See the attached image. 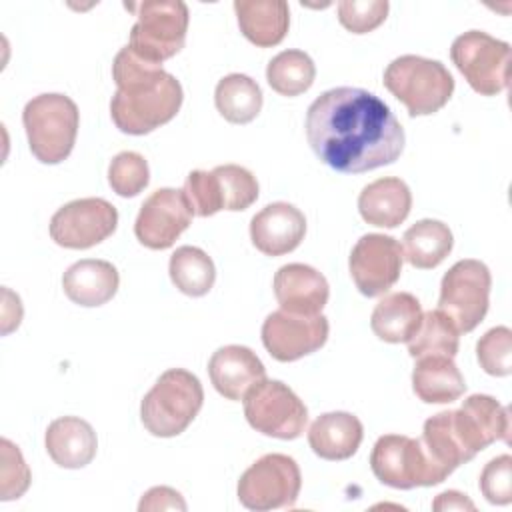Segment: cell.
<instances>
[{
	"mask_svg": "<svg viewBox=\"0 0 512 512\" xmlns=\"http://www.w3.org/2000/svg\"><path fill=\"white\" fill-rule=\"evenodd\" d=\"M306 140L322 164L360 174L396 162L406 136L390 106L376 94L338 86L310 104Z\"/></svg>",
	"mask_w": 512,
	"mask_h": 512,
	"instance_id": "obj_1",
	"label": "cell"
},
{
	"mask_svg": "<svg viewBox=\"0 0 512 512\" xmlns=\"http://www.w3.org/2000/svg\"><path fill=\"white\" fill-rule=\"evenodd\" d=\"M118 86L110 100V116L124 134L142 136L170 122L184 100L180 82L162 66L142 60L124 46L112 62Z\"/></svg>",
	"mask_w": 512,
	"mask_h": 512,
	"instance_id": "obj_2",
	"label": "cell"
},
{
	"mask_svg": "<svg viewBox=\"0 0 512 512\" xmlns=\"http://www.w3.org/2000/svg\"><path fill=\"white\" fill-rule=\"evenodd\" d=\"M204 404V390L200 380L184 370L170 368L140 404V420L152 436L172 438L182 434L198 416Z\"/></svg>",
	"mask_w": 512,
	"mask_h": 512,
	"instance_id": "obj_3",
	"label": "cell"
},
{
	"mask_svg": "<svg viewBox=\"0 0 512 512\" xmlns=\"http://www.w3.org/2000/svg\"><path fill=\"white\" fill-rule=\"evenodd\" d=\"M30 152L42 164L66 160L74 148L80 112L72 98L64 94H40L22 112Z\"/></svg>",
	"mask_w": 512,
	"mask_h": 512,
	"instance_id": "obj_4",
	"label": "cell"
},
{
	"mask_svg": "<svg viewBox=\"0 0 512 512\" xmlns=\"http://www.w3.org/2000/svg\"><path fill=\"white\" fill-rule=\"evenodd\" d=\"M384 86L406 106L410 116H428L448 104L454 78L440 60L404 54L384 70Z\"/></svg>",
	"mask_w": 512,
	"mask_h": 512,
	"instance_id": "obj_5",
	"label": "cell"
},
{
	"mask_svg": "<svg viewBox=\"0 0 512 512\" xmlns=\"http://www.w3.org/2000/svg\"><path fill=\"white\" fill-rule=\"evenodd\" d=\"M128 8L138 16L128 44L136 56L162 66L184 48L190 16L182 0H146Z\"/></svg>",
	"mask_w": 512,
	"mask_h": 512,
	"instance_id": "obj_6",
	"label": "cell"
},
{
	"mask_svg": "<svg viewBox=\"0 0 512 512\" xmlns=\"http://www.w3.org/2000/svg\"><path fill=\"white\" fill-rule=\"evenodd\" d=\"M184 196L196 216H212L220 210H246L258 198L256 176L238 164H222L214 170H192L184 182Z\"/></svg>",
	"mask_w": 512,
	"mask_h": 512,
	"instance_id": "obj_7",
	"label": "cell"
},
{
	"mask_svg": "<svg viewBox=\"0 0 512 512\" xmlns=\"http://www.w3.org/2000/svg\"><path fill=\"white\" fill-rule=\"evenodd\" d=\"M370 468L382 484L398 490L436 486L448 478V474L432 462L420 438L404 434L380 436L370 454Z\"/></svg>",
	"mask_w": 512,
	"mask_h": 512,
	"instance_id": "obj_8",
	"label": "cell"
},
{
	"mask_svg": "<svg viewBox=\"0 0 512 512\" xmlns=\"http://www.w3.org/2000/svg\"><path fill=\"white\" fill-rule=\"evenodd\" d=\"M450 58L474 92L482 96H496L508 88V42L496 40L482 30H468L452 42Z\"/></svg>",
	"mask_w": 512,
	"mask_h": 512,
	"instance_id": "obj_9",
	"label": "cell"
},
{
	"mask_svg": "<svg viewBox=\"0 0 512 512\" xmlns=\"http://www.w3.org/2000/svg\"><path fill=\"white\" fill-rule=\"evenodd\" d=\"M492 276L484 262L458 260L440 282L438 310L444 312L458 332H472L490 306Z\"/></svg>",
	"mask_w": 512,
	"mask_h": 512,
	"instance_id": "obj_10",
	"label": "cell"
},
{
	"mask_svg": "<svg viewBox=\"0 0 512 512\" xmlns=\"http://www.w3.org/2000/svg\"><path fill=\"white\" fill-rule=\"evenodd\" d=\"M302 486L300 468L286 454H264L238 480V500L244 508L264 512L292 508Z\"/></svg>",
	"mask_w": 512,
	"mask_h": 512,
	"instance_id": "obj_11",
	"label": "cell"
},
{
	"mask_svg": "<svg viewBox=\"0 0 512 512\" xmlns=\"http://www.w3.org/2000/svg\"><path fill=\"white\" fill-rule=\"evenodd\" d=\"M244 416L256 432L280 440L302 436L308 422V410L294 390L280 380L266 378L246 392Z\"/></svg>",
	"mask_w": 512,
	"mask_h": 512,
	"instance_id": "obj_12",
	"label": "cell"
},
{
	"mask_svg": "<svg viewBox=\"0 0 512 512\" xmlns=\"http://www.w3.org/2000/svg\"><path fill=\"white\" fill-rule=\"evenodd\" d=\"M118 210L104 198H78L58 208L50 220V238L72 250L100 244L114 234Z\"/></svg>",
	"mask_w": 512,
	"mask_h": 512,
	"instance_id": "obj_13",
	"label": "cell"
},
{
	"mask_svg": "<svg viewBox=\"0 0 512 512\" xmlns=\"http://www.w3.org/2000/svg\"><path fill=\"white\" fill-rule=\"evenodd\" d=\"M404 252L396 238L386 234L362 236L350 252V276L360 294L374 298L388 292L402 274Z\"/></svg>",
	"mask_w": 512,
	"mask_h": 512,
	"instance_id": "obj_14",
	"label": "cell"
},
{
	"mask_svg": "<svg viewBox=\"0 0 512 512\" xmlns=\"http://www.w3.org/2000/svg\"><path fill=\"white\" fill-rule=\"evenodd\" d=\"M328 332L330 324L324 314L298 316L276 310L262 324V344L278 362H294L322 348Z\"/></svg>",
	"mask_w": 512,
	"mask_h": 512,
	"instance_id": "obj_15",
	"label": "cell"
},
{
	"mask_svg": "<svg viewBox=\"0 0 512 512\" xmlns=\"http://www.w3.org/2000/svg\"><path fill=\"white\" fill-rule=\"evenodd\" d=\"M192 216L184 190L160 188L142 202L134 222V234L142 246L164 250L190 226Z\"/></svg>",
	"mask_w": 512,
	"mask_h": 512,
	"instance_id": "obj_16",
	"label": "cell"
},
{
	"mask_svg": "<svg viewBox=\"0 0 512 512\" xmlns=\"http://www.w3.org/2000/svg\"><path fill=\"white\" fill-rule=\"evenodd\" d=\"M454 428L474 458L492 442H510V414L496 398L488 394H472L458 410H452Z\"/></svg>",
	"mask_w": 512,
	"mask_h": 512,
	"instance_id": "obj_17",
	"label": "cell"
},
{
	"mask_svg": "<svg viewBox=\"0 0 512 512\" xmlns=\"http://www.w3.org/2000/svg\"><path fill=\"white\" fill-rule=\"evenodd\" d=\"M304 234L306 218L288 202H272L250 220V240L266 256H282L296 250Z\"/></svg>",
	"mask_w": 512,
	"mask_h": 512,
	"instance_id": "obj_18",
	"label": "cell"
},
{
	"mask_svg": "<svg viewBox=\"0 0 512 512\" xmlns=\"http://www.w3.org/2000/svg\"><path fill=\"white\" fill-rule=\"evenodd\" d=\"M272 288L280 310L298 316H318L330 296L326 278L316 268L298 262L278 268Z\"/></svg>",
	"mask_w": 512,
	"mask_h": 512,
	"instance_id": "obj_19",
	"label": "cell"
},
{
	"mask_svg": "<svg viewBox=\"0 0 512 512\" xmlns=\"http://www.w3.org/2000/svg\"><path fill=\"white\" fill-rule=\"evenodd\" d=\"M208 374L220 396L228 400H244L246 392L266 378V368L250 348L228 344L210 356Z\"/></svg>",
	"mask_w": 512,
	"mask_h": 512,
	"instance_id": "obj_20",
	"label": "cell"
},
{
	"mask_svg": "<svg viewBox=\"0 0 512 512\" xmlns=\"http://www.w3.org/2000/svg\"><path fill=\"white\" fill-rule=\"evenodd\" d=\"M46 452L60 468H84L98 450L94 428L78 416H62L48 424L44 436Z\"/></svg>",
	"mask_w": 512,
	"mask_h": 512,
	"instance_id": "obj_21",
	"label": "cell"
},
{
	"mask_svg": "<svg viewBox=\"0 0 512 512\" xmlns=\"http://www.w3.org/2000/svg\"><path fill=\"white\" fill-rule=\"evenodd\" d=\"M120 276L112 262L86 258L74 262L62 276L64 294L78 306L94 308L114 298Z\"/></svg>",
	"mask_w": 512,
	"mask_h": 512,
	"instance_id": "obj_22",
	"label": "cell"
},
{
	"mask_svg": "<svg viewBox=\"0 0 512 512\" xmlns=\"http://www.w3.org/2000/svg\"><path fill=\"white\" fill-rule=\"evenodd\" d=\"M412 208V192L400 178H378L362 188L358 196V212L364 222L380 228H396Z\"/></svg>",
	"mask_w": 512,
	"mask_h": 512,
	"instance_id": "obj_23",
	"label": "cell"
},
{
	"mask_svg": "<svg viewBox=\"0 0 512 512\" xmlns=\"http://www.w3.org/2000/svg\"><path fill=\"white\" fill-rule=\"evenodd\" d=\"M364 436L362 422L350 412H326L308 430L312 452L324 460H346L356 454Z\"/></svg>",
	"mask_w": 512,
	"mask_h": 512,
	"instance_id": "obj_24",
	"label": "cell"
},
{
	"mask_svg": "<svg viewBox=\"0 0 512 512\" xmlns=\"http://www.w3.org/2000/svg\"><path fill=\"white\" fill-rule=\"evenodd\" d=\"M234 12L240 32L258 48L280 44L290 26V10L284 0H236Z\"/></svg>",
	"mask_w": 512,
	"mask_h": 512,
	"instance_id": "obj_25",
	"label": "cell"
},
{
	"mask_svg": "<svg viewBox=\"0 0 512 512\" xmlns=\"http://www.w3.org/2000/svg\"><path fill=\"white\" fill-rule=\"evenodd\" d=\"M412 390L426 404H450L464 394L466 382L454 358L424 356L416 358Z\"/></svg>",
	"mask_w": 512,
	"mask_h": 512,
	"instance_id": "obj_26",
	"label": "cell"
},
{
	"mask_svg": "<svg viewBox=\"0 0 512 512\" xmlns=\"http://www.w3.org/2000/svg\"><path fill=\"white\" fill-rule=\"evenodd\" d=\"M422 306L410 292L386 294L372 310V332L390 344L408 342L422 322Z\"/></svg>",
	"mask_w": 512,
	"mask_h": 512,
	"instance_id": "obj_27",
	"label": "cell"
},
{
	"mask_svg": "<svg viewBox=\"0 0 512 512\" xmlns=\"http://www.w3.org/2000/svg\"><path fill=\"white\" fill-rule=\"evenodd\" d=\"M404 260L420 270L436 268L452 250L454 238L450 228L432 218L418 220L404 232Z\"/></svg>",
	"mask_w": 512,
	"mask_h": 512,
	"instance_id": "obj_28",
	"label": "cell"
},
{
	"mask_svg": "<svg viewBox=\"0 0 512 512\" xmlns=\"http://www.w3.org/2000/svg\"><path fill=\"white\" fill-rule=\"evenodd\" d=\"M424 450L432 458V462L442 468L448 476L464 462L472 460L468 450L464 448L452 420V410L438 412L424 422L422 438Z\"/></svg>",
	"mask_w": 512,
	"mask_h": 512,
	"instance_id": "obj_29",
	"label": "cell"
},
{
	"mask_svg": "<svg viewBox=\"0 0 512 512\" xmlns=\"http://www.w3.org/2000/svg\"><path fill=\"white\" fill-rule=\"evenodd\" d=\"M214 104L224 120L248 124L262 110V90L256 80L246 74H228L216 84Z\"/></svg>",
	"mask_w": 512,
	"mask_h": 512,
	"instance_id": "obj_30",
	"label": "cell"
},
{
	"mask_svg": "<svg viewBox=\"0 0 512 512\" xmlns=\"http://www.w3.org/2000/svg\"><path fill=\"white\" fill-rule=\"evenodd\" d=\"M172 284L186 296H204L212 290L216 268L212 258L196 246H180L170 256L168 264Z\"/></svg>",
	"mask_w": 512,
	"mask_h": 512,
	"instance_id": "obj_31",
	"label": "cell"
},
{
	"mask_svg": "<svg viewBox=\"0 0 512 512\" xmlns=\"http://www.w3.org/2000/svg\"><path fill=\"white\" fill-rule=\"evenodd\" d=\"M460 344V332L454 322L440 310L422 314V322L408 340V354L412 358L448 356L454 358Z\"/></svg>",
	"mask_w": 512,
	"mask_h": 512,
	"instance_id": "obj_32",
	"label": "cell"
},
{
	"mask_svg": "<svg viewBox=\"0 0 512 512\" xmlns=\"http://www.w3.org/2000/svg\"><path fill=\"white\" fill-rule=\"evenodd\" d=\"M316 78L312 58L302 50H284L266 66V80L280 96H298L306 92Z\"/></svg>",
	"mask_w": 512,
	"mask_h": 512,
	"instance_id": "obj_33",
	"label": "cell"
},
{
	"mask_svg": "<svg viewBox=\"0 0 512 512\" xmlns=\"http://www.w3.org/2000/svg\"><path fill=\"white\" fill-rule=\"evenodd\" d=\"M150 182V168L142 154L126 150L112 158L108 166V184L110 188L122 196L132 198L138 196Z\"/></svg>",
	"mask_w": 512,
	"mask_h": 512,
	"instance_id": "obj_34",
	"label": "cell"
},
{
	"mask_svg": "<svg viewBox=\"0 0 512 512\" xmlns=\"http://www.w3.org/2000/svg\"><path fill=\"white\" fill-rule=\"evenodd\" d=\"M480 368L490 376H508L512 372V332L506 326L488 330L476 344Z\"/></svg>",
	"mask_w": 512,
	"mask_h": 512,
	"instance_id": "obj_35",
	"label": "cell"
},
{
	"mask_svg": "<svg viewBox=\"0 0 512 512\" xmlns=\"http://www.w3.org/2000/svg\"><path fill=\"white\" fill-rule=\"evenodd\" d=\"M388 8L386 0H344L338 2V20L352 34H366L386 20Z\"/></svg>",
	"mask_w": 512,
	"mask_h": 512,
	"instance_id": "obj_36",
	"label": "cell"
},
{
	"mask_svg": "<svg viewBox=\"0 0 512 512\" xmlns=\"http://www.w3.org/2000/svg\"><path fill=\"white\" fill-rule=\"evenodd\" d=\"M480 490L490 504H510L512 502V458L502 454L492 458L480 474Z\"/></svg>",
	"mask_w": 512,
	"mask_h": 512,
	"instance_id": "obj_37",
	"label": "cell"
},
{
	"mask_svg": "<svg viewBox=\"0 0 512 512\" xmlns=\"http://www.w3.org/2000/svg\"><path fill=\"white\" fill-rule=\"evenodd\" d=\"M2 500L20 498L30 486V470L18 450L8 438H2Z\"/></svg>",
	"mask_w": 512,
	"mask_h": 512,
	"instance_id": "obj_38",
	"label": "cell"
},
{
	"mask_svg": "<svg viewBox=\"0 0 512 512\" xmlns=\"http://www.w3.org/2000/svg\"><path fill=\"white\" fill-rule=\"evenodd\" d=\"M138 510H186V502L182 500L180 492L168 486H156L142 496Z\"/></svg>",
	"mask_w": 512,
	"mask_h": 512,
	"instance_id": "obj_39",
	"label": "cell"
},
{
	"mask_svg": "<svg viewBox=\"0 0 512 512\" xmlns=\"http://www.w3.org/2000/svg\"><path fill=\"white\" fill-rule=\"evenodd\" d=\"M432 508L436 512H440V510H474L476 506L466 494L448 490V492H442L436 496V500L432 502Z\"/></svg>",
	"mask_w": 512,
	"mask_h": 512,
	"instance_id": "obj_40",
	"label": "cell"
}]
</instances>
